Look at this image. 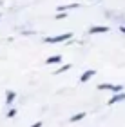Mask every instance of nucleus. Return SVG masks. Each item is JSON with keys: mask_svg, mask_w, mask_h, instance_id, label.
<instances>
[{"mask_svg": "<svg viewBox=\"0 0 125 127\" xmlns=\"http://www.w3.org/2000/svg\"><path fill=\"white\" fill-rule=\"evenodd\" d=\"M73 34L71 33H64V34H56V36H47L44 38L45 44H62V42H67V40H71Z\"/></svg>", "mask_w": 125, "mask_h": 127, "instance_id": "nucleus-1", "label": "nucleus"}, {"mask_svg": "<svg viewBox=\"0 0 125 127\" xmlns=\"http://www.w3.org/2000/svg\"><path fill=\"white\" fill-rule=\"evenodd\" d=\"M98 89L100 91H112V93H122L123 91V87L120 84H98Z\"/></svg>", "mask_w": 125, "mask_h": 127, "instance_id": "nucleus-2", "label": "nucleus"}, {"mask_svg": "<svg viewBox=\"0 0 125 127\" xmlns=\"http://www.w3.org/2000/svg\"><path fill=\"white\" fill-rule=\"evenodd\" d=\"M120 102H125V93H123V91H122V93L112 95L109 100H107V105H114V103H120Z\"/></svg>", "mask_w": 125, "mask_h": 127, "instance_id": "nucleus-3", "label": "nucleus"}, {"mask_svg": "<svg viewBox=\"0 0 125 127\" xmlns=\"http://www.w3.org/2000/svg\"><path fill=\"white\" fill-rule=\"evenodd\" d=\"M82 4H67V5H58L56 7V13H69L71 9H80Z\"/></svg>", "mask_w": 125, "mask_h": 127, "instance_id": "nucleus-4", "label": "nucleus"}, {"mask_svg": "<svg viewBox=\"0 0 125 127\" xmlns=\"http://www.w3.org/2000/svg\"><path fill=\"white\" fill-rule=\"evenodd\" d=\"M94 74H96V71H94V69H87V71H83V73H82V76H80V82H82V84L89 82V80L93 78Z\"/></svg>", "mask_w": 125, "mask_h": 127, "instance_id": "nucleus-5", "label": "nucleus"}, {"mask_svg": "<svg viewBox=\"0 0 125 127\" xmlns=\"http://www.w3.org/2000/svg\"><path fill=\"white\" fill-rule=\"evenodd\" d=\"M91 34H96V33H109V26H93L89 29Z\"/></svg>", "mask_w": 125, "mask_h": 127, "instance_id": "nucleus-6", "label": "nucleus"}, {"mask_svg": "<svg viewBox=\"0 0 125 127\" xmlns=\"http://www.w3.org/2000/svg\"><path fill=\"white\" fill-rule=\"evenodd\" d=\"M60 62H62V55L47 56V60H45V64H47V65H53V64H60Z\"/></svg>", "mask_w": 125, "mask_h": 127, "instance_id": "nucleus-7", "label": "nucleus"}, {"mask_svg": "<svg viewBox=\"0 0 125 127\" xmlns=\"http://www.w3.org/2000/svg\"><path fill=\"white\" fill-rule=\"evenodd\" d=\"M16 98V93L15 91H5V105H11Z\"/></svg>", "mask_w": 125, "mask_h": 127, "instance_id": "nucleus-8", "label": "nucleus"}, {"mask_svg": "<svg viewBox=\"0 0 125 127\" xmlns=\"http://www.w3.org/2000/svg\"><path fill=\"white\" fill-rule=\"evenodd\" d=\"M85 118V111H80V113H76V114H73V116L69 118V122L71 124H76V122H80V120Z\"/></svg>", "mask_w": 125, "mask_h": 127, "instance_id": "nucleus-9", "label": "nucleus"}, {"mask_svg": "<svg viewBox=\"0 0 125 127\" xmlns=\"http://www.w3.org/2000/svg\"><path fill=\"white\" fill-rule=\"evenodd\" d=\"M69 69H71V64H64V65H60L58 69H54V74H62V73L69 71Z\"/></svg>", "mask_w": 125, "mask_h": 127, "instance_id": "nucleus-10", "label": "nucleus"}, {"mask_svg": "<svg viewBox=\"0 0 125 127\" xmlns=\"http://www.w3.org/2000/svg\"><path fill=\"white\" fill-rule=\"evenodd\" d=\"M5 116H7V118H15V116H16V109L11 107L9 111H7V114H5Z\"/></svg>", "mask_w": 125, "mask_h": 127, "instance_id": "nucleus-11", "label": "nucleus"}, {"mask_svg": "<svg viewBox=\"0 0 125 127\" xmlns=\"http://www.w3.org/2000/svg\"><path fill=\"white\" fill-rule=\"evenodd\" d=\"M65 16H67V13H58V15H56V18H65Z\"/></svg>", "mask_w": 125, "mask_h": 127, "instance_id": "nucleus-12", "label": "nucleus"}, {"mask_svg": "<svg viewBox=\"0 0 125 127\" xmlns=\"http://www.w3.org/2000/svg\"><path fill=\"white\" fill-rule=\"evenodd\" d=\"M31 127H42V122H35V124H33Z\"/></svg>", "mask_w": 125, "mask_h": 127, "instance_id": "nucleus-13", "label": "nucleus"}, {"mask_svg": "<svg viewBox=\"0 0 125 127\" xmlns=\"http://www.w3.org/2000/svg\"><path fill=\"white\" fill-rule=\"evenodd\" d=\"M120 29H122V33H125V26H120Z\"/></svg>", "mask_w": 125, "mask_h": 127, "instance_id": "nucleus-14", "label": "nucleus"}]
</instances>
